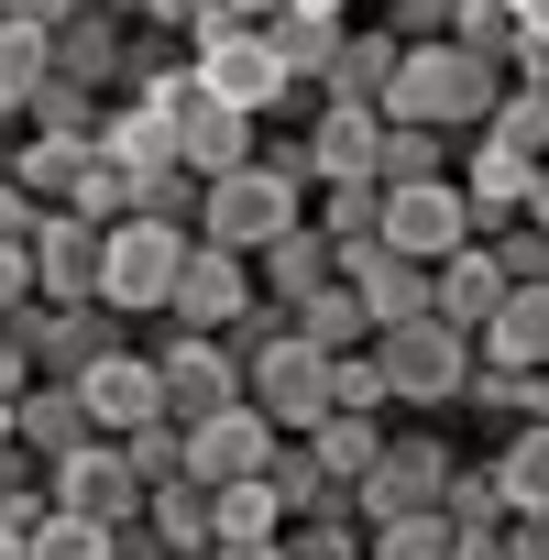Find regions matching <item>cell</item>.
I'll list each match as a JSON object with an SVG mask.
<instances>
[{"label":"cell","instance_id":"obj_1","mask_svg":"<svg viewBox=\"0 0 549 560\" xmlns=\"http://www.w3.org/2000/svg\"><path fill=\"white\" fill-rule=\"evenodd\" d=\"M494 100H505V56H472V45H451V34L407 45V56H396V78H385V121L483 132V121H494Z\"/></svg>","mask_w":549,"mask_h":560},{"label":"cell","instance_id":"obj_2","mask_svg":"<svg viewBox=\"0 0 549 560\" xmlns=\"http://www.w3.org/2000/svg\"><path fill=\"white\" fill-rule=\"evenodd\" d=\"M374 363H385V385H396V407H407V418H451V407H462V385H472V363H483V341H472V330H451V319L429 308V319L374 330Z\"/></svg>","mask_w":549,"mask_h":560},{"label":"cell","instance_id":"obj_3","mask_svg":"<svg viewBox=\"0 0 549 560\" xmlns=\"http://www.w3.org/2000/svg\"><path fill=\"white\" fill-rule=\"evenodd\" d=\"M187 220H154V209H121L110 220V242H100V298L121 308V319H165V298H176V264H187Z\"/></svg>","mask_w":549,"mask_h":560},{"label":"cell","instance_id":"obj_4","mask_svg":"<svg viewBox=\"0 0 549 560\" xmlns=\"http://www.w3.org/2000/svg\"><path fill=\"white\" fill-rule=\"evenodd\" d=\"M451 472H462V440H451L440 418H396L385 451H374V472L352 483V516L374 527V516H396V505H440Z\"/></svg>","mask_w":549,"mask_h":560},{"label":"cell","instance_id":"obj_5","mask_svg":"<svg viewBox=\"0 0 549 560\" xmlns=\"http://www.w3.org/2000/svg\"><path fill=\"white\" fill-rule=\"evenodd\" d=\"M12 341L34 352V374H67V385H78V374L121 341V308H110V298H23V308H12Z\"/></svg>","mask_w":549,"mask_h":560},{"label":"cell","instance_id":"obj_6","mask_svg":"<svg viewBox=\"0 0 549 560\" xmlns=\"http://www.w3.org/2000/svg\"><path fill=\"white\" fill-rule=\"evenodd\" d=\"M154 374H165V418H187V429L242 407V341H220V330H165Z\"/></svg>","mask_w":549,"mask_h":560},{"label":"cell","instance_id":"obj_7","mask_svg":"<svg viewBox=\"0 0 549 560\" xmlns=\"http://www.w3.org/2000/svg\"><path fill=\"white\" fill-rule=\"evenodd\" d=\"M253 298H264V287H253V253H231V242H187L165 319H176V330H242Z\"/></svg>","mask_w":549,"mask_h":560},{"label":"cell","instance_id":"obj_8","mask_svg":"<svg viewBox=\"0 0 549 560\" xmlns=\"http://www.w3.org/2000/svg\"><path fill=\"white\" fill-rule=\"evenodd\" d=\"M385 242L418 264H451L462 242H483V220H472L462 176H418V187H385Z\"/></svg>","mask_w":549,"mask_h":560},{"label":"cell","instance_id":"obj_9","mask_svg":"<svg viewBox=\"0 0 549 560\" xmlns=\"http://www.w3.org/2000/svg\"><path fill=\"white\" fill-rule=\"evenodd\" d=\"M56 472V505H78V516H100V527H132L143 516V472L121 462V440H89V451H67V462H45Z\"/></svg>","mask_w":549,"mask_h":560},{"label":"cell","instance_id":"obj_10","mask_svg":"<svg viewBox=\"0 0 549 560\" xmlns=\"http://www.w3.org/2000/svg\"><path fill=\"white\" fill-rule=\"evenodd\" d=\"M78 396H89L100 440H121V429L165 418V374H154V352H132V341H110V352H100V363L78 374Z\"/></svg>","mask_w":549,"mask_h":560},{"label":"cell","instance_id":"obj_11","mask_svg":"<svg viewBox=\"0 0 549 560\" xmlns=\"http://www.w3.org/2000/svg\"><path fill=\"white\" fill-rule=\"evenodd\" d=\"M274 440H287V429H274V418L242 396V407H220V418H198V429H187V472H198V483H242V472H264V462H274Z\"/></svg>","mask_w":549,"mask_h":560},{"label":"cell","instance_id":"obj_12","mask_svg":"<svg viewBox=\"0 0 549 560\" xmlns=\"http://www.w3.org/2000/svg\"><path fill=\"white\" fill-rule=\"evenodd\" d=\"M100 220L89 209H45L34 220V298H100Z\"/></svg>","mask_w":549,"mask_h":560},{"label":"cell","instance_id":"obj_13","mask_svg":"<svg viewBox=\"0 0 549 560\" xmlns=\"http://www.w3.org/2000/svg\"><path fill=\"white\" fill-rule=\"evenodd\" d=\"M12 440H23L34 462H67V451L100 440V418H89V396H78L67 374H34V385L12 396Z\"/></svg>","mask_w":549,"mask_h":560},{"label":"cell","instance_id":"obj_14","mask_svg":"<svg viewBox=\"0 0 549 560\" xmlns=\"http://www.w3.org/2000/svg\"><path fill=\"white\" fill-rule=\"evenodd\" d=\"M341 275L363 287L374 330H396V319H429V264H418V253H396V242H341Z\"/></svg>","mask_w":549,"mask_h":560},{"label":"cell","instance_id":"obj_15","mask_svg":"<svg viewBox=\"0 0 549 560\" xmlns=\"http://www.w3.org/2000/svg\"><path fill=\"white\" fill-rule=\"evenodd\" d=\"M242 154H264V121H253V110H231V100H209V89H198V100H187V110H176V165H187V176H231V165H242Z\"/></svg>","mask_w":549,"mask_h":560},{"label":"cell","instance_id":"obj_16","mask_svg":"<svg viewBox=\"0 0 549 560\" xmlns=\"http://www.w3.org/2000/svg\"><path fill=\"white\" fill-rule=\"evenodd\" d=\"M330 275H341V242H330L319 220H297V231H274V242L253 253V287H264L274 308H297V298H319Z\"/></svg>","mask_w":549,"mask_h":560},{"label":"cell","instance_id":"obj_17","mask_svg":"<svg viewBox=\"0 0 549 560\" xmlns=\"http://www.w3.org/2000/svg\"><path fill=\"white\" fill-rule=\"evenodd\" d=\"M56 78H78V89H100V100H121V78H132V23L121 12H100V0H89V12L56 34Z\"/></svg>","mask_w":549,"mask_h":560},{"label":"cell","instance_id":"obj_18","mask_svg":"<svg viewBox=\"0 0 549 560\" xmlns=\"http://www.w3.org/2000/svg\"><path fill=\"white\" fill-rule=\"evenodd\" d=\"M451 176H462V198H472V220L494 231V220H516V209H527V176H538V165H527V154H505L494 132H462V154H451Z\"/></svg>","mask_w":549,"mask_h":560},{"label":"cell","instance_id":"obj_19","mask_svg":"<svg viewBox=\"0 0 549 560\" xmlns=\"http://www.w3.org/2000/svg\"><path fill=\"white\" fill-rule=\"evenodd\" d=\"M429 308H440L451 330H483V319L505 308V264H494V242H462L451 264H429Z\"/></svg>","mask_w":549,"mask_h":560},{"label":"cell","instance_id":"obj_20","mask_svg":"<svg viewBox=\"0 0 549 560\" xmlns=\"http://www.w3.org/2000/svg\"><path fill=\"white\" fill-rule=\"evenodd\" d=\"M396 56H407V45H396L385 23H363V12H352V23H341V56L319 67V100H363V110H385V78H396Z\"/></svg>","mask_w":549,"mask_h":560},{"label":"cell","instance_id":"obj_21","mask_svg":"<svg viewBox=\"0 0 549 560\" xmlns=\"http://www.w3.org/2000/svg\"><path fill=\"white\" fill-rule=\"evenodd\" d=\"M374 143H385V110H363V100H319V110H308V165H319V187H330V176H374Z\"/></svg>","mask_w":549,"mask_h":560},{"label":"cell","instance_id":"obj_22","mask_svg":"<svg viewBox=\"0 0 549 560\" xmlns=\"http://www.w3.org/2000/svg\"><path fill=\"white\" fill-rule=\"evenodd\" d=\"M100 154L143 187L154 165H176V110H154V100H110V110H100Z\"/></svg>","mask_w":549,"mask_h":560},{"label":"cell","instance_id":"obj_23","mask_svg":"<svg viewBox=\"0 0 549 560\" xmlns=\"http://www.w3.org/2000/svg\"><path fill=\"white\" fill-rule=\"evenodd\" d=\"M121 100H154V110H187L198 100V45L187 34H132V78H121Z\"/></svg>","mask_w":549,"mask_h":560},{"label":"cell","instance_id":"obj_24","mask_svg":"<svg viewBox=\"0 0 549 560\" xmlns=\"http://www.w3.org/2000/svg\"><path fill=\"white\" fill-rule=\"evenodd\" d=\"M89 154H100L89 132H23V143H12V187H23L34 209H67V187L89 176Z\"/></svg>","mask_w":549,"mask_h":560},{"label":"cell","instance_id":"obj_25","mask_svg":"<svg viewBox=\"0 0 549 560\" xmlns=\"http://www.w3.org/2000/svg\"><path fill=\"white\" fill-rule=\"evenodd\" d=\"M472 341H483V363H505V374H538V363H549V287H505V308H494Z\"/></svg>","mask_w":549,"mask_h":560},{"label":"cell","instance_id":"obj_26","mask_svg":"<svg viewBox=\"0 0 549 560\" xmlns=\"http://www.w3.org/2000/svg\"><path fill=\"white\" fill-rule=\"evenodd\" d=\"M287 319H297V341H319V352H363V341H374V308H363L352 275H330V287H319V298H297Z\"/></svg>","mask_w":549,"mask_h":560},{"label":"cell","instance_id":"obj_27","mask_svg":"<svg viewBox=\"0 0 549 560\" xmlns=\"http://www.w3.org/2000/svg\"><path fill=\"white\" fill-rule=\"evenodd\" d=\"M451 418H472L483 440H505V429H527L538 418V374H505V363H472V385H462V407Z\"/></svg>","mask_w":549,"mask_h":560},{"label":"cell","instance_id":"obj_28","mask_svg":"<svg viewBox=\"0 0 549 560\" xmlns=\"http://www.w3.org/2000/svg\"><path fill=\"white\" fill-rule=\"evenodd\" d=\"M143 527H154L165 549H220V516H209V483H198V472H165V483L143 494Z\"/></svg>","mask_w":549,"mask_h":560},{"label":"cell","instance_id":"obj_29","mask_svg":"<svg viewBox=\"0 0 549 560\" xmlns=\"http://www.w3.org/2000/svg\"><path fill=\"white\" fill-rule=\"evenodd\" d=\"M451 154H462V132H440V121H385L374 176H385V187H418V176H451Z\"/></svg>","mask_w":549,"mask_h":560},{"label":"cell","instance_id":"obj_30","mask_svg":"<svg viewBox=\"0 0 549 560\" xmlns=\"http://www.w3.org/2000/svg\"><path fill=\"white\" fill-rule=\"evenodd\" d=\"M308 220H319L330 242H385V176H330V187H308Z\"/></svg>","mask_w":549,"mask_h":560},{"label":"cell","instance_id":"obj_31","mask_svg":"<svg viewBox=\"0 0 549 560\" xmlns=\"http://www.w3.org/2000/svg\"><path fill=\"white\" fill-rule=\"evenodd\" d=\"M45 78H56V34H34V23L0 12V110H12V132H23V110H34Z\"/></svg>","mask_w":549,"mask_h":560},{"label":"cell","instance_id":"obj_32","mask_svg":"<svg viewBox=\"0 0 549 560\" xmlns=\"http://www.w3.org/2000/svg\"><path fill=\"white\" fill-rule=\"evenodd\" d=\"M308 451H319V472H330V483H363V472H374V451H385V418L330 407V418L308 429Z\"/></svg>","mask_w":549,"mask_h":560},{"label":"cell","instance_id":"obj_33","mask_svg":"<svg viewBox=\"0 0 549 560\" xmlns=\"http://www.w3.org/2000/svg\"><path fill=\"white\" fill-rule=\"evenodd\" d=\"M483 462H494V483H505V505H516V516H527V505H549V418L505 429Z\"/></svg>","mask_w":549,"mask_h":560},{"label":"cell","instance_id":"obj_34","mask_svg":"<svg viewBox=\"0 0 549 560\" xmlns=\"http://www.w3.org/2000/svg\"><path fill=\"white\" fill-rule=\"evenodd\" d=\"M363 560H451V505H396L363 527Z\"/></svg>","mask_w":549,"mask_h":560},{"label":"cell","instance_id":"obj_35","mask_svg":"<svg viewBox=\"0 0 549 560\" xmlns=\"http://www.w3.org/2000/svg\"><path fill=\"white\" fill-rule=\"evenodd\" d=\"M209 516H220V538H287V494H274V472L209 483Z\"/></svg>","mask_w":549,"mask_h":560},{"label":"cell","instance_id":"obj_36","mask_svg":"<svg viewBox=\"0 0 549 560\" xmlns=\"http://www.w3.org/2000/svg\"><path fill=\"white\" fill-rule=\"evenodd\" d=\"M505 154H527V165H549V89L538 78H505V100H494V121H483Z\"/></svg>","mask_w":549,"mask_h":560},{"label":"cell","instance_id":"obj_37","mask_svg":"<svg viewBox=\"0 0 549 560\" xmlns=\"http://www.w3.org/2000/svg\"><path fill=\"white\" fill-rule=\"evenodd\" d=\"M23 549H34V560H110V527L78 516V505H45V516L23 527Z\"/></svg>","mask_w":549,"mask_h":560},{"label":"cell","instance_id":"obj_38","mask_svg":"<svg viewBox=\"0 0 549 560\" xmlns=\"http://www.w3.org/2000/svg\"><path fill=\"white\" fill-rule=\"evenodd\" d=\"M100 110H110L100 89H78V78H45V89H34V110H23V132H89V143H100Z\"/></svg>","mask_w":549,"mask_h":560},{"label":"cell","instance_id":"obj_39","mask_svg":"<svg viewBox=\"0 0 549 560\" xmlns=\"http://www.w3.org/2000/svg\"><path fill=\"white\" fill-rule=\"evenodd\" d=\"M330 407H363V418H396V385H385L374 341H363V352H330Z\"/></svg>","mask_w":549,"mask_h":560},{"label":"cell","instance_id":"obj_40","mask_svg":"<svg viewBox=\"0 0 549 560\" xmlns=\"http://www.w3.org/2000/svg\"><path fill=\"white\" fill-rule=\"evenodd\" d=\"M440 505H451V527H505V516H516V505H505V483H494V462H472V451H462V472H451V494H440Z\"/></svg>","mask_w":549,"mask_h":560},{"label":"cell","instance_id":"obj_41","mask_svg":"<svg viewBox=\"0 0 549 560\" xmlns=\"http://www.w3.org/2000/svg\"><path fill=\"white\" fill-rule=\"evenodd\" d=\"M121 462H132L143 483H165V472H187V418H143V429H121Z\"/></svg>","mask_w":549,"mask_h":560},{"label":"cell","instance_id":"obj_42","mask_svg":"<svg viewBox=\"0 0 549 560\" xmlns=\"http://www.w3.org/2000/svg\"><path fill=\"white\" fill-rule=\"evenodd\" d=\"M451 45H472V56H516V0H451Z\"/></svg>","mask_w":549,"mask_h":560},{"label":"cell","instance_id":"obj_43","mask_svg":"<svg viewBox=\"0 0 549 560\" xmlns=\"http://www.w3.org/2000/svg\"><path fill=\"white\" fill-rule=\"evenodd\" d=\"M274 56H287L308 89H319V67L341 56V23H308V12H274Z\"/></svg>","mask_w":549,"mask_h":560},{"label":"cell","instance_id":"obj_44","mask_svg":"<svg viewBox=\"0 0 549 560\" xmlns=\"http://www.w3.org/2000/svg\"><path fill=\"white\" fill-rule=\"evenodd\" d=\"M483 242H494V264H505V287H549V231H538V220H494Z\"/></svg>","mask_w":549,"mask_h":560},{"label":"cell","instance_id":"obj_45","mask_svg":"<svg viewBox=\"0 0 549 560\" xmlns=\"http://www.w3.org/2000/svg\"><path fill=\"white\" fill-rule=\"evenodd\" d=\"M67 209H89V220H100V231H110V220H121V209H132V176H121V165H110V154H89V176H78V187H67Z\"/></svg>","mask_w":549,"mask_h":560},{"label":"cell","instance_id":"obj_46","mask_svg":"<svg viewBox=\"0 0 549 560\" xmlns=\"http://www.w3.org/2000/svg\"><path fill=\"white\" fill-rule=\"evenodd\" d=\"M198 187H209V176H187V165H154V176L132 187V209H154V220H187V231H198Z\"/></svg>","mask_w":549,"mask_h":560},{"label":"cell","instance_id":"obj_47","mask_svg":"<svg viewBox=\"0 0 549 560\" xmlns=\"http://www.w3.org/2000/svg\"><path fill=\"white\" fill-rule=\"evenodd\" d=\"M287 560H363V527L352 516H297L287 527Z\"/></svg>","mask_w":549,"mask_h":560},{"label":"cell","instance_id":"obj_48","mask_svg":"<svg viewBox=\"0 0 549 560\" xmlns=\"http://www.w3.org/2000/svg\"><path fill=\"white\" fill-rule=\"evenodd\" d=\"M374 23L396 45H429V34H451V0H374Z\"/></svg>","mask_w":549,"mask_h":560},{"label":"cell","instance_id":"obj_49","mask_svg":"<svg viewBox=\"0 0 549 560\" xmlns=\"http://www.w3.org/2000/svg\"><path fill=\"white\" fill-rule=\"evenodd\" d=\"M34 298V242H0V319Z\"/></svg>","mask_w":549,"mask_h":560},{"label":"cell","instance_id":"obj_50","mask_svg":"<svg viewBox=\"0 0 549 560\" xmlns=\"http://www.w3.org/2000/svg\"><path fill=\"white\" fill-rule=\"evenodd\" d=\"M0 12H12V23H34V34H67L89 0H0Z\"/></svg>","mask_w":549,"mask_h":560},{"label":"cell","instance_id":"obj_51","mask_svg":"<svg viewBox=\"0 0 549 560\" xmlns=\"http://www.w3.org/2000/svg\"><path fill=\"white\" fill-rule=\"evenodd\" d=\"M34 220H45V209H34L12 176H0V242H34Z\"/></svg>","mask_w":549,"mask_h":560},{"label":"cell","instance_id":"obj_52","mask_svg":"<svg viewBox=\"0 0 549 560\" xmlns=\"http://www.w3.org/2000/svg\"><path fill=\"white\" fill-rule=\"evenodd\" d=\"M110 560H176V549H165V538L132 516V527H110Z\"/></svg>","mask_w":549,"mask_h":560},{"label":"cell","instance_id":"obj_53","mask_svg":"<svg viewBox=\"0 0 549 560\" xmlns=\"http://www.w3.org/2000/svg\"><path fill=\"white\" fill-rule=\"evenodd\" d=\"M451 560H505V527H451Z\"/></svg>","mask_w":549,"mask_h":560},{"label":"cell","instance_id":"obj_54","mask_svg":"<svg viewBox=\"0 0 549 560\" xmlns=\"http://www.w3.org/2000/svg\"><path fill=\"white\" fill-rule=\"evenodd\" d=\"M209 560H287V538H220Z\"/></svg>","mask_w":549,"mask_h":560},{"label":"cell","instance_id":"obj_55","mask_svg":"<svg viewBox=\"0 0 549 560\" xmlns=\"http://www.w3.org/2000/svg\"><path fill=\"white\" fill-rule=\"evenodd\" d=\"M287 12H308V23H352L363 0H287Z\"/></svg>","mask_w":549,"mask_h":560},{"label":"cell","instance_id":"obj_56","mask_svg":"<svg viewBox=\"0 0 549 560\" xmlns=\"http://www.w3.org/2000/svg\"><path fill=\"white\" fill-rule=\"evenodd\" d=\"M516 220H538V231H549V165L527 176V209H516Z\"/></svg>","mask_w":549,"mask_h":560},{"label":"cell","instance_id":"obj_57","mask_svg":"<svg viewBox=\"0 0 549 560\" xmlns=\"http://www.w3.org/2000/svg\"><path fill=\"white\" fill-rule=\"evenodd\" d=\"M220 12H231V23H274V12H287V0H220Z\"/></svg>","mask_w":549,"mask_h":560},{"label":"cell","instance_id":"obj_58","mask_svg":"<svg viewBox=\"0 0 549 560\" xmlns=\"http://www.w3.org/2000/svg\"><path fill=\"white\" fill-rule=\"evenodd\" d=\"M0 560H34V549H23V527H0Z\"/></svg>","mask_w":549,"mask_h":560},{"label":"cell","instance_id":"obj_59","mask_svg":"<svg viewBox=\"0 0 549 560\" xmlns=\"http://www.w3.org/2000/svg\"><path fill=\"white\" fill-rule=\"evenodd\" d=\"M0 440H12V385H0Z\"/></svg>","mask_w":549,"mask_h":560},{"label":"cell","instance_id":"obj_60","mask_svg":"<svg viewBox=\"0 0 549 560\" xmlns=\"http://www.w3.org/2000/svg\"><path fill=\"white\" fill-rule=\"evenodd\" d=\"M0 176H12V132H0Z\"/></svg>","mask_w":549,"mask_h":560},{"label":"cell","instance_id":"obj_61","mask_svg":"<svg viewBox=\"0 0 549 560\" xmlns=\"http://www.w3.org/2000/svg\"><path fill=\"white\" fill-rule=\"evenodd\" d=\"M0 132H12V110H0Z\"/></svg>","mask_w":549,"mask_h":560}]
</instances>
